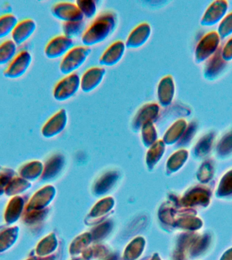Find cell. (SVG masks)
<instances>
[{
    "instance_id": "cell-7",
    "label": "cell",
    "mask_w": 232,
    "mask_h": 260,
    "mask_svg": "<svg viewBox=\"0 0 232 260\" xmlns=\"http://www.w3.org/2000/svg\"><path fill=\"white\" fill-rule=\"evenodd\" d=\"M51 13L55 18L63 22L79 21L84 18L76 4L70 2H57L51 8Z\"/></svg>"
},
{
    "instance_id": "cell-19",
    "label": "cell",
    "mask_w": 232,
    "mask_h": 260,
    "mask_svg": "<svg viewBox=\"0 0 232 260\" xmlns=\"http://www.w3.org/2000/svg\"><path fill=\"white\" fill-rule=\"evenodd\" d=\"M32 184L21 177H14L5 188V194L8 197L20 196L31 188Z\"/></svg>"
},
{
    "instance_id": "cell-6",
    "label": "cell",
    "mask_w": 232,
    "mask_h": 260,
    "mask_svg": "<svg viewBox=\"0 0 232 260\" xmlns=\"http://www.w3.org/2000/svg\"><path fill=\"white\" fill-rule=\"evenodd\" d=\"M74 47L73 39L60 35L51 39L44 49L45 56L49 59H56L64 56Z\"/></svg>"
},
{
    "instance_id": "cell-5",
    "label": "cell",
    "mask_w": 232,
    "mask_h": 260,
    "mask_svg": "<svg viewBox=\"0 0 232 260\" xmlns=\"http://www.w3.org/2000/svg\"><path fill=\"white\" fill-rule=\"evenodd\" d=\"M220 38L219 35L216 31L209 32L201 38L195 50V57L197 62L208 60L219 50Z\"/></svg>"
},
{
    "instance_id": "cell-28",
    "label": "cell",
    "mask_w": 232,
    "mask_h": 260,
    "mask_svg": "<svg viewBox=\"0 0 232 260\" xmlns=\"http://www.w3.org/2000/svg\"><path fill=\"white\" fill-rule=\"evenodd\" d=\"M142 130H143V136L144 141L147 143L149 142L153 141L156 136V130H155L154 124L152 122H148L142 125Z\"/></svg>"
},
{
    "instance_id": "cell-20",
    "label": "cell",
    "mask_w": 232,
    "mask_h": 260,
    "mask_svg": "<svg viewBox=\"0 0 232 260\" xmlns=\"http://www.w3.org/2000/svg\"><path fill=\"white\" fill-rule=\"evenodd\" d=\"M18 46L12 40L0 44V66L9 64L18 54Z\"/></svg>"
},
{
    "instance_id": "cell-26",
    "label": "cell",
    "mask_w": 232,
    "mask_h": 260,
    "mask_svg": "<svg viewBox=\"0 0 232 260\" xmlns=\"http://www.w3.org/2000/svg\"><path fill=\"white\" fill-rule=\"evenodd\" d=\"M13 170L6 168H0V197L5 194V188L12 178H14Z\"/></svg>"
},
{
    "instance_id": "cell-11",
    "label": "cell",
    "mask_w": 232,
    "mask_h": 260,
    "mask_svg": "<svg viewBox=\"0 0 232 260\" xmlns=\"http://www.w3.org/2000/svg\"><path fill=\"white\" fill-rule=\"evenodd\" d=\"M126 49V44L123 41H115L106 48L100 57V64L103 66L112 67L118 64L123 58Z\"/></svg>"
},
{
    "instance_id": "cell-23",
    "label": "cell",
    "mask_w": 232,
    "mask_h": 260,
    "mask_svg": "<svg viewBox=\"0 0 232 260\" xmlns=\"http://www.w3.org/2000/svg\"><path fill=\"white\" fill-rule=\"evenodd\" d=\"M84 20L63 22L62 25L63 35L73 39L83 34L84 31Z\"/></svg>"
},
{
    "instance_id": "cell-13",
    "label": "cell",
    "mask_w": 232,
    "mask_h": 260,
    "mask_svg": "<svg viewBox=\"0 0 232 260\" xmlns=\"http://www.w3.org/2000/svg\"><path fill=\"white\" fill-rule=\"evenodd\" d=\"M37 28V23L32 18L18 21L11 34L12 40L18 46H21L31 38Z\"/></svg>"
},
{
    "instance_id": "cell-16",
    "label": "cell",
    "mask_w": 232,
    "mask_h": 260,
    "mask_svg": "<svg viewBox=\"0 0 232 260\" xmlns=\"http://www.w3.org/2000/svg\"><path fill=\"white\" fill-rule=\"evenodd\" d=\"M160 113V107L158 104L146 103L142 105L136 113L133 124L136 127L143 125L148 122H153L158 117Z\"/></svg>"
},
{
    "instance_id": "cell-2",
    "label": "cell",
    "mask_w": 232,
    "mask_h": 260,
    "mask_svg": "<svg viewBox=\"0 0 232 260\" xmlns=\"http://www.w3.org/2000/svg\"><path fill=\"white\" fill-rule=\"evenodd\" d=\"M91 53L90 47L78 46L73 47L63 56L59 69L63 75L73 73L84 64Z\"/></svg>"
},
{
    "instance_id": "cell-4",
    "label": "cell",
    "mask_w": 232,
    "mask_h": 260,
    "mask_svg": "<svg viewBox=\"0 0 232 260\" xmlns=\"http://www.w3.org/2000/svg\"><path fill=\"white\" fill-rule=\"evenodd\" d=\"M32 61V54L27 50H22L8 64L4 71V76L10 79L20 78L27 72Z\"/></svg>"
},
{
    "instance_id": "cell-22",
    "label": "cell",
    "mask_w": 232,
    "mask_h": 260,
    "mask_svg": "<svg viewBox=\"0 0 232 260\" xmlns=\"http://www.w3.org/2000/svg\"><path fill=\"white\" fill-rule=\"evenodd\" d=\"M18 22L17 17L13 14L0 16V40L11 35Z\"/></svg>"
},
{
    "instance_id": "cell-21",
    "label": "cell",
    "mask_w": 232,
    "mask_h": 260,
    "mask_svg": "<svg viewBox=\"0 0 232 260\" xmlns=\"http://www.w3.org/2000/svg\"><path fill=\"white\" fill-rule=\"evenodd\" d=\"M42 171V165L40 161H31L26 162L20 168V177L24 180L31 182L36 180L40 176Z\"/></svg>"
},
{
    "instance_id": "cell-8",
    "label": "cell",
    "mask_w": 232,
    "mask_h": 260,
    "mask_svg": "<svg viewBox=\"0 0 232 260\" xmlns=\"http://www.w3.org/2000/svg\"><path fill=\"white\" fill-rule=\"evenodd\" d=\"M106 74L105 68L93 67L88 69L80 77V88L85 93L91 92L101 85Z\"/></svg>"
},
{
    "instance_id": "cell-30",
    "label": "cell",
    "mask_w": 232,
    "mask_h": 260,
    "mask_svg": "<svg viewBox=\"0 0 232 260\" xmlns=\"http://www.w3.org/2000/svg\"><path fill=\"white\" fill-rule=\"evenodd\" d=\"M26 260H36V258H34V257H31V258H28L27 259H26Z\"/></svg>"
},
{
    "instance_id": "cell-15",
    "label": "cell",
    "mask_w": 232,
    "mask_h": 260,
    "mask_svg": "<svg viewBox=\"0 0 232 260\" xmlns=\"http://www.w3.org/2000/svg\"><path fill=\"white\" fill-rule=\"evenodd\" d=\"M25 201L21 196L13 197L8 203L4 213V219L8 225L17 222L25 210Z\"/></svg>"
},
{
    "instance_id": "cell-3",
    "label": "cell",
    "mask_w": 232,
    "mask_h": 260,
    "mask_svg": "<svg viewBox=\"0 0 232 260\" xmlns=\"http://www.w3.org/2000/svg\"><path fill=\"white\" fill-rule=\"evenodd\" d=\"M80 88V77L77 73H71L63 77L55 85L53 97L59 102L68 101L74 96Z\"/></svg>"
},
{
    "instance_id": "cell-27",
    "label": "cell",
    "mask_w": 232,
    "mask_h": 260,
    "mask_svg": "<svg viewBox=\"0 0 232 260\" xmlns=\"http://www.w3.org/2000/svg\"><path fill=\"white\" fill-rule=\"evenodd\" d=\"M185 125H186V122H185V120L179 119L175 122L172 127H170V129L168 130L166 136L167 140L169 141V140H174L175 136L180 134L181 130L184 129Z\"/></svg>"
},
{
    "instance_id": "cell-17",
    "label": "cell",
    "mask_w": 232,
    "mask_h": 260,
    "mask_svg": "<svg viewBox=\"0 0 232 260\" xmlns=\"http://www.w3.org/2000/svg\"><path fill=\"white\" fill-rule=\"evenodd\" d=\"M20 229L17 225L8 227L0 232V253L11 249L19 238Z\"/></svg>"
},
{
    "instance_id": "cell-18",
    "label": "cell",
    "mask_w": 232,
    "mask_h": 260,
    "mask_svg": "<svg viewBox=\"0 0 232 260\" xmlns=\"http://www.w3.org/2000/svg\"><path fill=\"white\" fill-rule=\"evenodd\" d=\"M225 62L226 61L222 57L221 49L219 48V50L207 60L205 69V76L209 78L217 76L225 68Z\"/></svg>"
},
{
    "instance_id": "cell-29",
    "label": "cell",
    "mask_w": 232,
    "mask_h": 260,
    "mask_svg": "<svg viewBox=\"0 0 232 260\" xmlns=\"http://www.w3.org/2000/svg\"><path fill=\"white\" fill-rule=\"evenodd\" d=\"M221 54L225 61L231 60L232 59V38L229 39L221 49Z\"/></svg>"
},
{
    "instance_id": "cell-14",
    "label": "cell",
    "mask_w": 232,
    "mask_h": 260,
    "mask_svg": "<svg viewBox=\"0 0 232 260\" xmlns=\"http://www.w3.org/2000/svg\"><path fill=\"white\" fill-rule=\"evenodd\" d=\"M228 9V3L226 1H215L206 10L201 23L205 26H212L221 22L225 17Z\"/></svg>"
},
{
    "instance_id": "cell-1",
    "label": "cell",
    "mask_w": 232,
    "mask_h": 260,
    "mask_svg": "<svg viewBox=\"0 0 232 260\" xmlns=\"http://www.w3.org/2000/svg\"><path fill=\"white\" fill-rule=\"evenodd\" d=\"M118 23L115 12L110 10L101 12L83 31L81 36L83 46L91 47L103 42L115 32Z\"/></svg>"
},
{
    "instance_id": "cell-24",
    "label": "cell",
    "mask_w": 232,
    "mask_h": 260,
    "mask_svg": "<svg viewBox=\"0 0 232 260\" xmlns=\"http://www.w3.org/2000/svg\"><path fill=\"white\" fill-rule=\"evenodd\" d=\"M75 4L84 17L93 18L96 16L97 8L94 0H77Z\"/></svg>"
},
{
    "instance_id": "cell-25",
    "label": "cell",
    "mask_w": 232,
    "mask_h": 260,
    "mask_svg": "<svg viewBox=\"0 0 232 260\" xmlns=\"http://www.w3.org/2000/svg\"><path fill=\"white\" fill-rule=\"evenodd\" d=\"M220 38H225L232 34V12L225 16L218 28Z\"/></svg>"
},
{
    "instance_id": "cell-9",
    "label": "cell",
    "mask_w": 232,
    "mask_h": 260,
    "mask_svg": "<svg viewBox=\"0 0 232 260\" xmlns=\"http://www.w3.org/2000/svg\"><path fill=\"white\" fill-rule=\"evenodd\" d=\"M152 35V26L147 22L138 24L128 35L125 44L126 48L136 49L144 46Z\"/></svg>"
},
{
    "instance_id": "cell-10",
    "label": "cell",
    "mask_w": 232,
    "mask_h": 260,
    "mask_svg": "<svg viewBox=\"0 0 232 260\" xmlns=\"http://www.w3.org/2000/svg\"><path fill=\"white\" fill-rule=\"evenodd\" d=\"M67 112L65 109H60L55 113L45 123L42 129V134L45 138H52L62 132L67 125Z\"/></svg>"
},
{
    "instance_id": "cell-12",
    "label": "cell",
    "mask_w": 232,
    "mask_h": 260,
    "mask_svg": "<svg viewBox=\"0 0 232 260\" xmlns=\"http://www.w3.org/2000/svg\"><path fill=\"white\" fill-rule=\"evenodd\" d=\"M175 94V83L172 75L163 77L157 87V97L161 107H167L171 105Z\"/></svg>"
}]
</instances>
